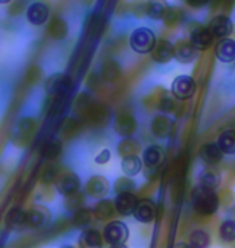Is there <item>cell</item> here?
Segmentation results:
<instances>
[{"mask_svg":"<svg viewBox=\"0 0 235 248\" xmlns=\"http://www.w3.org/2000/svg\"><path fill=\"white\" fill-rule=\"evenodd\" d=\"M221 206V200L216 190H208V188L197 187L192 193V208L195 213L202 216H213Z\"/></svg>","mask_w":235,"mask_h":248,"instance_id":"6da1fadb","label":"cell"},{"mask_svg":"<svg viewBox=\"0 0 235 248\" xmlns=\"http://www.w3.org/2000/svg\"><path fill=\"white\" fill-rule=\"evenodd\" d=\"M157 34L147 26H139L129 36V47L137 55H148L157 46Z\"/></svg>","mask_w":235,"mask_h":248,"instance_id":"7a4b0ae2","label":"cell"},{"mask_svg":"<svg viewBox=\"0 0 235 248\" xmlns=\"http://www.w3.org/2000/svg\"><path fill=\"white\" fill-rule=\"evenodd\" d=\"M111 127L114 134H118L119 137H131L136 136L139 131V121L131 110L123 108L118 113H114L111 120Z\"/></svg>","mask_w":235,"mask_h":248,"instance_id":"3957f363","label":"cell"},{"mask_svg":"<svg viewBox=\"0 0 235 248\" xmlns=\"http://www.w3.org/2000/svg\"><path fill=\"white\" fill-rule=\"evenodd\" d=\"M46 93L48 97H69L73 92V79L66 73L50 74L44 84Z\"/></svg>","mask_w":235,"mask_h":248,"instance_id":"277c9868","label":"cell"},{"mask_svg":"<svg viewBox=\"0 0 235 248\" xmlns=\"http://www.w3.org/2000/svg\"><path fill=\"white\" fill-rule=\"evenodd\" d=\"M103 240L105 244H108L110 247H121L127 242L129 239V227L126 222L119 221V219H110L107 224L103 226Z\"/></svg>","mask_w":235,"mask_h":248,"instance_id":"5b68a950","label":"cell"},{"mask_svg":"<svg viewBox=\"0 0 235 248\" xmlns=\"http://www.w3.org/2000/svg\"><path fill=\"white\" fill-rule=\"evenodd\" d=\"M113 184L110 182V179L103 174H92L89 179L84 182L82 192L86 193V197L89 200H100L105 198L111 192Z\"/></svg>","mask_w":235,"mask_h":248,"instance_id":"8992f818","label":"cell"},{"mask_svg":"<svg viewBox=\"0 0 235 248\" xmlns=\"http://www.w3.org/2000/svg\"><path fill=\"white\" fill-rule=\"evenodd\" d=\"M82 181L79 177L78 172L74 171H64V172H60V176L57 177L55 181V190H57L58 195L62 197H66V195H71V193H76L79 190H82Z\"/></svg>","mask_w":235,"mask_h":248,"instance_id":"52a82bcc","label":"cell"},{"mask_svg":"<svg viewBox=\"0 0 235 248\" xmlns=\"http://www.w3.org/2000/svg\"><path fill=\"white\" fill-rule=\"evenodd\" d=\"M195 92H197V82L192 76L188 74H179V76L174 78V81L171 84V93L174 95L176 100L186 102L190 100Z\"/></svg>","mask_w":235,"mask_h":248,"instance_id":"ba28073f","label":"cell"},{"mask_svg":"<svg viewBox=\"0 0 235 248\" xmlns=\"http://www.w3.org/2000/svg\"><path fill=\"white\" fill-rule=\"evenodd\" d=\"M24 16H26V21L32 24V26H46L50 19V7L42 0H34V2L28 5Z\"/></svg>","mask_w":235,"mask_h":248,"instance_id":"9c48e42d","label":"cell"},{"mask_svg":"<svg viewBox=\"0 0 235 248\" xmlns=\"http://www.w3.org/2000/svg\"><path fill=\"white\" fill-rule=\"evenodd\" d=\"M174 129V121L172 118L169 116V113H158L152 118L150 121V132L155 139L158 140H166V139L171 137Z\"/></svg>","mask_w":235,"mask_h":248,"instance_id":"30bf717a","label":"cell"},{"mask_svg":"<svg viewBox=\"0 0 235 248\" xmlns=\"http://www.w3.org/2000/svg\"><path fill=\"white\" fill-rule=\"evenodd\" d=\"M141 156H142V161H143L145 168L157 171L158 168L163 166L164 160H166V150H164L161 145L152 143V145H148V147H143Z\"/></svg>","mask_w":235,"mask_h":248,"instance_id":"8fae6325","label":"cell"},{"mask_svg":"<svg viewBox=\"0 0 235 248\" xmlns=\"http://www.w3.org/2000/svg\"><path fill=\"white\" fill-rule=\"evenodd\" d=\"M52 211L46 205H34L28 210V227L31 229H44L52 224Z\"/></svg>","mask_w":235,"mask_h":248,"instance_id":"7c38bea8","label":"cell"},{"mask_svg":"<svg viewBox=\"0 0 235 248\" xmlns=\"http://www.w3.org/2000/svg\"><path fill=\"white\" fill-rule=\"evenodd\" d=\"M198 50L190 42V39H177L174 42V60L181 64H190L197 60Z\"/></svg>","mask_w":235,"mask_h":248,"instance_id":"4fadbf2b","label":"cell"},{"mask_svg":"<svg viewBox=\"0 0 235 248\" xmlns=\"http://www.w3.org/2000/svg\"><path fill=\"white\" fill-rule=\"evenodd\" d=\"M134 219L141 224H152L157 217V203L152 198H141L134 210Z\"/></svg>","mask_w":235,"mask_h":248,"instance_id":"5bb4252c","label":"cell"},{"mask_svg":"<svg viewBox=\"0 0 235 248\" xmlns=\"http://www.w3.org/2000/svg\"><path fill=\"white\" fill-rule=\"evenodd\" d=\"M139 198L136 195V192H121L114 195V206L119 216H132L134 210L137 206Z\"/></svg>","mask_w":235,"mask_h":248,"instance_id":"9a60e30c","label":"cell"},{"mask_svg":"<svg viewBox=\"0 0 235 248\" xmlns=\"http://www.w3.org/2000/svg\"><path fill=\"white\" fill-rule=\"evenodd\" d=\"M188 39L198 52L208 50V48H211V46L214 44V36L208 29V26H197L195 29H192Z\"/></svg>","mask_w":235,"mask_h":248,"instance_id":"2e32d148","label":"cell"},{"mask_svg":"<svg viewBox=\"0 0 235 248\" xmlns=\"http://www.w3.org/2000/svg\"><path fill=\"white\" fill-rule=\"evenodd\" d=\"M152 60L157 64H168L174 60V44L168 39H158L152 50Z\"/></svg>","mask_w":235,"mask_h":248,"instance_id":"e0dca14e","label":"cell"},{"mask_svg":"<svg viewBox=\"0 0 235 248\" xmlns=\"http://www.w3.org/2000/svg\"><path fill=\"white\" fill-rule=\"evenodd\" d=\"M47 34L55 42H62L69 36V24L66 18L63 16H52L47 23Z\"/></svg>","mask_w":235,"mask_h":248,"instance_id":"ac0fdd59","label":"cell"},{"mask_svg":"<svg viewBox=\"0 0 235 248\" xmlns=\"http://www.w3.org/2000/svg\"><path fill=\"white\" fill-rule=\"evenodd\" d=\"M208 29L211 31L214 39H224V37H229L234 32V23L226 15H218V16H214L211 21H209Z\"/></svg>","mask_w":235,"mask_h":248,"instance_id":"d6986e66","label":"cell"},{"mask_svg":"<svg viewBox=\"0 0 235 248\" xmlns=\"http://www.w3.org/2000/svg\"><path fill=\"white\" fill-rule=\"evenodd\" d=\"M123 76V64L114 58H107L100 66V79L103 82H118Z\"/></svg>","mask_w":235,"mask_h":248,"instance_id":"ffe728a7","label":"cell"},{"mask_svg":"<svg viewBox=\"0 0 235 248\" xmlns=\"http://www.w3.org/2000/svg\"><path fill=\"white\" fill-rule=\"evenodd\" d=\"M94 208V215H95V219L97 221H102V222H107L110 219H113L114 215H116V206H114V200L111 198H100V200H95V205Z\"/></svg>","mask_w":235,"mask_h":248,"instance_id":"44dd1931","label":"cell"},{"mask_svg":"<svg viewBox=\"0 0 235 248\" xmlns=\"http://www.w3.org/2000/svg\"><path fill=\"white\" fill-rule=\"evenodd\" d=\"M200 158L204 165L208 166H216L222 161L224 158V152L221 150V147L218 145V142H208L204 143L200 150Z\"/></svg>","mask_w":235,"mask_h":248,"instance_id":"7402d4cb","label":"cell"},{"mask_svg":"<svg viewBox=\"0 0 235 248\" xmlns=\"http://www.w3.org/2000/svg\"><path fill=\"white\" fill-rule=\"evenodd\" d=\"M62 152H63V142L58 136L48 137L41 145V156L47 161H55L57 158L62 156Z\"/></svg>","mask_w":235,"mask_h":248,"instance_id":"603a6c76","label":"cell"},{"mask_svg":"<svg viewBox=\"0 0 235 248\" xmlns=\"http://www.w3.org/2000/svg\"><path fill=\"white\" fill-rule=\"evenodd\" d=\"M95 219L94 215V208L84 205L81 208H78L76 211L71 213V224L76 227V229H86V227H91L92 222Z\"/></svg>","mask_w":235,"mask_h":248,"instance_id":"cb8c5ba5","label":"cell"},{"mask_svg":"<svg viewBox=\"0 0 235 248\" xmlns=\"http://www.w3.org/2000/svg\"><path fill=\"white\" fill-rule=\"evenodd\" d=\"M143 150L141 140H137L136 137H121V140L116 145V153L119 158L129 156V155H141Z\"/></svg>","mask_w":235,"mask_h":248,"instance_id":"d4e9b609","label":"cell"},{"mask_svg":"<svg viewBox=\"0 0 235 248\" xmlns=\"http://www.w3.org/2000/svg\"><path fill=\"white\" fill-rule=\"evenodd\" d=\"M5 222L12 231H21L24 227H28V211H24L19 206H15L7 213Z\"/></svg>","mask_w":235,"mask_h":248,"instance_id":"484cf974","label":"cell"},{"mask_svg":"<svg viewBox=\"0 0 235 248\" xmlns=\"http://www.w3.org/2000/svg\"><path fill=\"white\" fill-rule=\"evenodd\" d=\"M216 58L221 63H234L235 62V41L234 39L224 37L216 46Z\"/></svg>","mask_w":235,"mask_h":248,"instance_id":"4316f807","label":"cell"},{"mask_svg":"<svg viewBox=\"0 0 235 248\" xmlns=\"http://www.w3.org/2000/svg\"><path fill=\"white\" fill-rule=\"evenodd\" d=\"M105 244L103 240V234L95 227H86L81 232V237H79V245L86 247V248H98Z\"/></svg>","mask_w":235,"mask_h":248,"instance_id":"83f0119b","label":"cell"},{"mask_svg":"<svg viewBox=\"0 0 235 248\" xmlns=\"http://www.w3.org/2000/svg\"><path fill=\"white\" fill-rule=\"evenodd\" d=\"M143 161L141 155H129L121 158V171L123 174L136 177L143 171Z\"/></svg>","mask_w":235,"mask_h":248,"instance_id":"f1b7e54d","label":"cell"},{"mask_svg":"<svg viewBox=\"0 0 235 248\" xmlns=\"http://www.w3.org/2000/svg\"><path fill=\"white\" fill-rule=\"evenodd\" d=\"M222 182V176L221 172L213 170V166L209 170H204L198 177V186L203 188H208V190H218L221 187Z\"/></svg>","mask_w":235,"mask_h":248,"instance_id":"f546056e","label":"cell"},{"mask_svg":"<svg viewBox=\"0 0 235 248\" xmlns=\"http://www.w3.org/2000/svg\"><path fill=\"white\" fill-rule=\"evenodd\" d=\"M218 145L224 155H235V129H226L218 136Z\"/></svg>","mask_w":235,"mask_h":248,"instance_id":"4dcf8cb0","label":"cell"},{"mask_svg":"<svg viewBox=\"0 0 235 248\" xmlns=\"http://www.w3.org/2000/svg\"><path fill=\"white\" fill-rule=\"evenodd\" d=\"M168 7H169L168 0H148L147 18L153 19V21H163Z\"/></svg>","mask_w":235,"mask_h":248,"instance_id":"1f68e13d","label":"cell"},{"mask_svg":"<svg viewBox=\"0 0 235 248\" xmlns=\"http://www.w3.org/2000/svg\"><path fill=\"white\" fill-rule=\"evenodd\" d=\"M211 244V237L204 229H193L188 234V245L195 248H204Z\"/></svg>","mask_w":235,"mask_h":248,"instance_id":"d6a6232c","label":"cell"},{"mask_svg":"<svg viewBox=\"0 0 235 248\" xmlns=\"http://www.w3.org/2000/svg\"><path fill=\"white\" fill-rule=\"evenodd\" d=\"M184 18H186V15H184L182 8L171 7V5H169L168 10H166V13H164L163 21H164V24H166L168 28H176V26H179V24L184 21Z\"/></svg>","mask_w":235,"mask_h":248,"instance_id":"836d02e7","label":"cell"},{"mask_svg":"<svg viewBox=\"0 0 235 248\" xmlns=\"http://www.w3.org/2000/svg\"><path fill=\"white\" fill-rule=\"evenodd\" d=\"M63 198H64V208H66V211L69 213V215L76 211L78 208L86 205V200H87L86 193L81 192V190L76 192V193H71V195L63 197Z\"/></svg>","mask_w":235,"mask_h":248,"instance_id":"e575fe53","label":"cell"},{"mask_svg":"<svg viewBox=\"0 0 235 248\" xmlns=\"http://www.w3.org/2000/svg\"><path fill=\"white\" fill-rule=\"evenodd\" d=\"M136 188H137V182L134 181L131 176L124 174L123 177H118V179L114 181L111 190L114 192V195H116V193H121V192H136Z\"/></svg>","mask_w":235,"mask_h":248,"instance_id":"d590c367","label":"cell"},{"mask_svg":"<svg viewBox=\"0 0 235 248\" xmlns=\"http://www.w3.org/2000/svg\"><path fill=\"white\" fill-rule=\"evenodd\" d=\"M219 237L227 244L235 242V219H226L219 224Z\"/></svg>","mask_w":235,"mask_h":248,"instance_id":"8d00e7d4","label":"cell"},{"mask_svg":"<svg viewBox=\"0 0 235 248\" xmlns=\"http://www.w3.org/2000/svg\"><path fill=\"white\" fill-rule=\"evenodd\" d=\"M60 168L57 165H47L44 168L42 171V176H41V181L44 186H53L55 181H57V177L60 176Z\"/></svg>","mask_w":235,"mask_h":248,"instance_id":"74e56055","label":"cell"},{"mask_svg":"<svg viewBox=\"0 0 235 248\" xmlns=\"http://www.w3.org/2000/svg\"><path fill=\"white\" fill-rule=\"evenodd\" d=\"M131 13L136 18H145L147 16V8H148V0H132L129 3Z\"/></svg>","mask_w":235,"mask_h":248,"instance_id":"f35d334b","label":"cell"},{"mask_svg":"<svg viewBox=\"0 0 235 248\" xmlns=\"http://www.w3.org/2000/svg\"><path fill=\"white\" fill-rule=\"evenodd\" d=\"M158 108H159V111H163V113H172L174 108H176L172 93H171V95H169V93H163V95L159 97Z\"/></svg>","mask_w":235,"mask_h":248,"instance_id":"ab89813d","label":"cell"},{"mask_svg":"<svg viewBox=\"0 0 235 248\" xmlns=\"http://www.w3.org/2000/svg\"><path fill=\"white\" fill-rule=\"evenodd\" d=\"M60 131H62V137H66L68 139V137H71V134H74V132L78 134V131H79V123L74 120V118H68L66 123L63 124Z\"/></svg>","mask_w":235,"mask_h":248,"instance_id":"60d3db41","label":"cell"},{"mask_svg":"<svg viewBox=\"0 0 235 248\" xmlns=\"http://www.w3.org/2000/svg\"><path fill=\"white\" fill-rule=\"evenodd\" d=\"M24 8H28L26 7V0H13V2L10 3L8 13L12 15V16H16V15L24 12Z\"/></svg>","mask_w":235,"mask_h":248,"instance_id":"b9f144b4","label":"cell"},{"mask_svg":"<svg viewBox=\"0 0 235 248\" xmlns=\"http://www.w3.org/2000/svg\"><path fill=\"white\" fill-rule=\"evenodd\" d=\"M97 165H107V163L111 161V150L110 148H102V152H98L97 153V156H95V160H94Z\"/></svg>","mask_w":235,"mask_h":248,"instance_id":"7bdbcfd3","label":"cell"},{"mask_svg":"<svg viewBox=\"0 0 235 248\" xmlns=\"http://www.w3.org/2000/svg\"><path fill=\"white\" fill-rule=\"evenodd\" d=\"M187 3V7L190 8H195V10H200V8H204L206 5L211 2V0H184Z\"/></svg>","mask_w":235,"mask_h":248,"instance_id":"ee69618b","label":"cell"},{"mask_svg":"<svg viewBox=\"0 0 235 248\" xmlns=\"http://www.w3.org/2000/svg\"><path fill=\"white\" fill-rule=\"evenodd\" d=\"M13 0H0V5H10Z\"/></svg>","mask_w":235,"mask_h":248,"instance_id":"f6af8a7d","label":"cell"}]
</instances>
